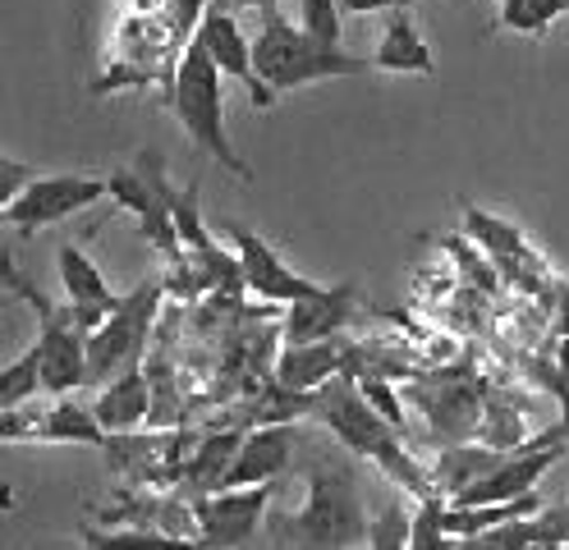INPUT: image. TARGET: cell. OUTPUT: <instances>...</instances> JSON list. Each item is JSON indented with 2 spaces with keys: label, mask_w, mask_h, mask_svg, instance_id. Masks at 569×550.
Listing matches in <instances>:
<instances>
[{
  "label": "cell",
  "mask_w": 569,
  "mask_h": 550,
  "mask_svg": "<svg viewBox=\"0 0 569 550\" xmlns=\"http://www.w3.org/2000/svg\"><path fill=\"white\" fill-rule=\"evenodd\" d=\"M308 418L322 422L353 459L377 463L405 496L422 500V496L437 491V487H432V472H427V468L405 450V431H396V427H390V422L372 409V403L363 399V390H359V381H353L349 372L331 377L322 390H312Z\"/></svg>",
  "instance_id": "cell-1"
},
{
  "label": "cell",
  "mask_w": 569,
  "mask_h": 550,
  "mask_svg": "<svg viewBox=\"0 0 569 550\" xmlns=\"http://www.w3.org/2000/svg\"><path fill=\"white\" fill-rule=\"evenodd\" d=\"M276 550H353L368 537V513L353 472L336 459H317L303 472V496L295 509L267 519Z\"/></svg>",
  "instance_id": "cell-2"
},
{
  "label": "cell",
  "mask_w": 569,
  "mask_h": 550,
  "mask_svg": "<svg viewBox=\"0 0 569 550\" xmlns=\"http://www.w3.org/2000/svg\"><path fill=\"white\" fill-rule=\"evenodd\" d=\"M226 73L211 64V56L189 42L180 64H174L170 83H166V106L170 116L184 124V133L193 138L198 152H207L211 161H217L221 170H230L239 183L253 179V170H248V161L234 152V142L226 133V88H221Z\"/></svg>",
  "instance_id": "cell-3"
},
{
  "label": "cell",
  "mask_w": 569,
  "mask_h": 550,
  "mask_svg": "<svg viewBox=\"0 0 569 550\" xmlns=\"http://www.w3.org/2000/svg\"><path fill=\"white\" fill-rule=\"evenodd\" d=\"M253 69L258 79L267 83V92L280 101L284 92L308 88V83H322V79H353V73H368L372 60H359L340 47H322L312 37L290 23L284 14L267 10L262 28L253 37Z\"/></svg>",
  "instance_id": "cell-4"
},
{
  "label": "cell",
  "mask_w": 569,
  "mask_h": 550,
  "mask_svg": "<svg viewBox=\"0 0 569 550\" xmlns=\"http://www.w3.org/2000/svg\"><path fill=\"white\" fill-rule=\"evenodd\" d=\"M0 280H6L10 299L28 303L32 321H38L32 349H38V362H42V394L56 399L69 390H83V381H88V330L74 321V312L64 303H51L47 293L19 271L10 248L0 252Z\"/></svg>",
  "instance_id": "cell-5"
},
{
  "label": "cell",
  "mask_w": 569,
  "mask_h": 550,
  "mask_svg": "<svg viewBox=\"0 0 569 550\" xmlns=\"http://www.w3.org/2000/svg\"><path fill=\"white\" fill-rule=\"evenodd\" d=\"M161 293H166L161 280H142L129 293H120L97 330H88V381L83 386L101 390L106 381H116L120 372L138 367L142 349H148V336H152L157 308H161Z\"/></svg>",
  "instance_id": "cell-6"
},
{
  "label": "cell",
  "mask_w": 569,
  "mask_h": 550,
  "mask_svg": "<svg viewBox=\"0 0 569 550\" xmlns=\"http://www.w3.org/2000/svg\"><path fill=\"white\" fill-rule=\"evenodd\" d=\"M106 198V179L101 174H32L19 198L6 207V220L19 230V234H38V230H51L60 220L79 216L88 207H97Z\"/></svg>",
  "instance_id": "cell-7"
},
{
  "label": "cell",
  "mask_w": 569,
  "mask_h": 550,
  "mask_svg": "<svg viewBox=\"0 0 569 550\" xmlns=\"http://www.w3.org/2000/svg\"><path fill=\"white\" fill-rule=\"evenodd\" d=\"M276 496L271 487H226L211 496H193V523L202 550H239L253 528L267 519V504Z\"/></svg>",
  "instance_id": "cell-8"
},
{
  "label": "cell",
  "mask_w": 569,
  "mask_h": 550,
  "mask_svg": "<svg viewBox=\"0 0 569 550\" xmlns=\"http://www.w3.org/2000/svg\"><path fill=\"white\" fill-rule=\"evenodd\" d=\"M226 234H230V243H234V257H239V271H243V289H253L258 299H267V303H299V299H308V293H317L322 284L317 280H308V276H299L284 257L262 239V234H253V230H243V226H226Z\"/></svg>",
  "instance_id": "cell-9"
},
{
  "label": "cell",
  "mask_w": 569,
  "mask_h": 550,
  "mask_svg": "<svg viewBox=\"0 0 569 550\" xmlns=\"http://www.w3.org/2000/svg\"><path fill=\"white\" fill-rule=\"evenodd\" d=\"M193 42L211 56V64H217L226 79H239L248 92H253V106L258 110H271L276 106V97L267 92V83L258 79V69H253V42L243 37V28H239L234 14H226L221 6H207L202 19H198V28H193Z\"/></svg>",
  "instance_id": "cell-10"
},
{
  "label": "cell",
  "mask_w": 569,
  "mask_h": 550,
  "mask_svg": "<svg viewBox=\"0 0 569 550\" xmlns=\"http://www.w3.org/2000/svg\"><path fill=\"white\" fill-rule=\"evenodd\" d=\"M106 198H111L116 207H124V211L138 220V234L148 239V243L166 257V262H180L184 248H180V234H174V220H170V211H166L161 193L152 189L148 179H142V170H138V166H129V170H111V174H106Z\"/></svg>",
  "instance_id": "cell-11"
},
{
  "label": "cell",
  "mask_w": 569,
  "mask_h": 550,
  "mask_svg": "<svg viewBox=\"0 0 569 550\" xmlns=\"http://www.w3.org/2000/svg\"><path fill=\"white\" fill-rule=\"evenodd\" d=\"M482 399H487V390H478L469 377H441L437 386H413V403L422 409V418L432 422V436H441L446 446H459V440L478 436Z\"/></svg>",
  "instance_id": "cell-12"
},
{
  "label": "cell",
  "mask_w": 569,
  "mask_h": 550,
  "mask_svg": "<svg viewBox=\"0 0 569 550\" xmlns=\"http://www.w3.org/2000/svg\"><path fill=\"white\" fill-rule=\"evenodd\" d=\"M363 312V293L353 280L340 284H322L308 299L290 303V317H284V344H317V340H336L340 330Z\"/></svg>",
  "instance_id": "cell-13"
},
{
  "label": "cell",
  "mask_w": 569,
  "mask_h": 550,
  "mask_svg": "<svg viewBox=\"0 0 569 550\" xmlns=\"http://www.w3.org/2000/svg\"><path fill=\"white\" fill-rule=\"evenodd\" d=\"M299 450V427L295 422H267L262 431H248L234 450V463L226 472V487H271L280 472H290Z\"/></svg>",
  "instance_id": "cell-14"
},
{
  "label": "cell",
  "mask_w": 569,
  "mask_h": 550,
  "mask_svg": "<svg viewBox=\"0 0 569 550\" xmlns=\"http://www.w3.org/2000/svg\"><path fill=\"white\" fill-rule=\"evenodd\" d=\"M56 271H60V289H64V308L74 312V321L83 330H97L106 321V312L116 308L120 293L106 284L101 267L79 243H56Z\"/></svg>",
  "instance_id": "cell-15"
},
{
  "label": "cell",
  "mask_w": 569,
  "mask_h": 550,
  "mask_svg": "<svg viewBox=\"0 0 569 550\" xmlns=\"http://www.w3.org/2000/svg\"><path fill=\"white\" fill-rule=\"evenodd\" d=\"M372 69L381 73H418V79H432L437 73V51L427 47V37L418 32L413 14L405 6L390 10L381 37H377V51H372Z\"/></svg>",
  "instance_id": "cell-16"
},
{
  "label": "cell",
  "mask_w": 569,
  "mask_h": 550,
  "mask_svg": "<svg viewBox=\"0 0 569 550\" xmlns=\"http://www.w3.org/2000/svg\"><path fill=\"white\" fill-rule=\"evenodd\" d=\"M349 367V349L340 340H317V344H284L280 362H276V381L280 390L295 394H312L322 390L331 377H340Z\"/></svg>",
  "instance_id": "cell-17"
},
{
  "label": "cell",
  "mask_w": 569,
  "mask_h": 550,
  "mask_svg": "<svg viewBox=\"0 0 569 550\" xmlns=\"http://www.w3.org/2000/svg\"><path fill=\"white\" fill-rule=\"evenodd\" d=\"M465 230L473 234V243L491 257V262L501 267V271H510V276L538 271V267H542L538 252H532V243L523 239V230L510 226L506 216H491V211H482V207H465Z\"/></svg>",
  "instance_id": "cell-18"
},
{
  "label": "cell",
  "mask_w": 569,
  "mask_h": 550,
  "mask_svg": "<svg viewBox=\"0 0 569 550\" xmlns=\"http://www.w3.org/2000/svg\"><path fill=\"white\" fill-rule=\"evenodd\" d=\"M542 509V496L528 491V496H515V500H491V504H450L446 500V537L450 541H473V537H487L496 528H510L519 519H532Z\"/></svg>",
  "instance_id": "cell-19"
},
{
  "label": "cell",
  "mask_w": 569,
  "mask_h": 550,
  "mask_svg": "<svg viewBox=\"0 0 569 550\" xmlns=\"http://www.w3.org/2000/svg\"><path fill=\"white\" fill-rule=\"evenodd\" d=\"M148 377H142V367H129L120 372L116 381H106L97 390V403H92V418L101 422L106 436H120V431H133L142 418H148Z\"/></svg>",
  "instance_id": "cell-20"
},
{
  "label": "cell",
  "mask_w": 569,
  "mask_h": 550,
  "mask_svg": "<svg viewBox=\"0 0 569 550\" xmlns=\"http://www.w3.org/2000/svg\"><path fill=\"white\" fill-rule=\"evenodd\" d=\"M239 440H243L239 431H221V436H207L202 446H198V454H189V463H184V482H189L193 496L221 491L226 472H230V463H234Z\"/></svg>",
  "instance_id": "cell-21"
},
{
  "label": "cell",
  "mask_w": 569,
  "mask_h": 550,
  "mask_svg": "<svg viewBox=\"0 0 569 550\" xmlns=\"http://www.w3.org/2000/svg\"><path fill=\"white\" fill-rule=\"evenodd\" d=\"M478 440L491 450H523L528 446V427H523V403L510 394H487L482 399V422H478Z\"/></svg>",
  "instance_id": "cell-22"
},
{
  "label": "cell",
  "mask_w": 569,
  "mask_h": 550,
  "mask_svg": "<svg viewBox=\"0 0 569 550\" xmlns=\"http://www.w3.org/2000/svg\"><path fill=\"white\" fill-rule=\"evenodd\" d=\"M83 550H202L193 537H174L161 528H116V532H92L83 528Z\"/></svg>",
  "instance_id": "cell-23"
},
{
  "label": "cell",
  "mask_w": 569,
  "mask_h": 550,
  "mask_svg": "<svg viewBox=\"0 0 569 550\" xmlns=\"http://www.w3.org/2000/svg\"><path fill=\"white\" fill-rule=\"evenodd\" d=\"M560 19H569V0H501L496 23L519 37H547Z\"/></svg>",
  "instance_id": "cell-24"
},
{
  "label": "cell",
  "mask_w": 569,
  "mask_h": 550,
  "mask_svg": "<svg viewBox=\"0 0 569 550\" xmlns=\"http://www.w3.org/2000/svg\"><path fill=\"white\" fill-rule=\"evenodd\" d=\"M0 446H56L51 403L28 399V403H19V409L0 413Z\"/></svg>",
  "instance_id": "cell-25"
},
{
  "label": "cell",
  "mask_w": 569,
  "mask_h": 550,
  "mask_svg": "<svg viewBox=\"0 0 569 550\" xmlns=\"http://www.w3.org/2000/svg\"><path fill=\"white\" fill-rule=\"evenodd\" d=\"M38 394H42V362H38V349H23L14 362L0 367V413L19 409V403Z\"/></svg>",
  "instance_id": "cell-26"
},
{
  "label": "cell",
  "mask_w": 569,
  "mask_h": 550,
  "mask_svg": "<svg viewBox=\"0 0 569 550\" xmlns=\"http://www.w3.org/2000/svg\"><path fill=\"white\" fill-rule=\"evenodd\" d=\"M528 377L556 394V403H560V436H565V454H569V340H560L551 362H542V358L528 362Z\"/></svg>",
  "instance_id": "cell-27"
},
{
  "label": "cell",
  "mask_w": 569,
  "mask_h": 550,
  "mask_svg": "<svg viewBox=\"0 0 569 550\" xmlns=\"http://www.w3.org/2000/svg\"><path fill=\"white\" fill-rule=\"evenodd\" d=\"M409 528H413V513L400 500L381 504L368 519V550H409Z\"/></svg>",
  "instance_id": "cell-28"
},
{
  "label": "cell",
  "mask_w": 569,
  "mask_h": 550,
  "mask_svg": "<svg viewBox=\"0 0 569 550\" xmlns=\"http://www.w3.org/2000/svg\"><path fill=\"white\" fill-rule=\"evenodd\" d=\"M345 10H340V0H299V28L312 37V42H322V47H340V37H345Z\"/></svg>",
  "instance_id": "cell-29"
},
{
  "label": "cell",
  "mask_w": 569,
  "mask_h": 550,
  "mask_svg": "<svg viewBox=\"0 0 569 550\" xmlns=\"http://www.w3.org/2000/svg\"><path fill=\"white\" fill-rule=\"evenodd\" d=\"M359 390H363V399L372 403V409L390 422V427H396V431H405V409H400V394L396 390H390V381L386 377H377V372H363L359 377Z\"/></svg>",
  "instance_id": "cell-30"
},
{
  "label": "cell",
  "mask_w": 569,
  "mask_h": 550,
  "mask_svg": "<svg viewBox=\"0 0 569 550\" xmlns=\"http://www.w3.org/2000/svg\"><path fill=\"white\" fill-rule=\"evenodd\" d=\"M32 179V166L28 161H14V157H6L0 152V220H6V207L19 198V189Z\"/></svg>",
  "instance_id": "cell-31"
},
{
  "label": "cell",
  "mask_w": 569,
  "mask_h": 550,
  "mask_svg": "<svg viewBox=\"0 0 569 550\" xmlns=\"http://www.w3.org/2000/svg\"><path fill=\"white\" fill-rule=\"evenodd\" d=\"M396 6H405V0H340L345 14H381V10L390 14Z\"/></svg>",
  "instance_id": "cell-32"
},
{
  "label": "cell",
  "mask_w": 569,
  "mask_h": 550,
  "mask_svg": "<svg viewBox=\"0 0 569 550\" xmlns=\"http://www.w3.org/2000/svg\"><path fill=\"white\" fill-rule=\"evenodd\" d=\"M556 336L569 340V280H556Z\"/></svg>",
  "instance_id": "cell-33"
},
{
  "label": "cell",
  "mask_w": 569,
  "mask_h": 550,
  "mask_svg": "<svg viewBox=\"0 0 569 550\" xmlns=\"http://www.w3.org/2000/svg\"><path fill=\"white\" fill-rule=\"evenodd\" d=\"M234 10H258V14H267V10H276L280 0H230Z\"/></svg>",
  "instance_id": "cell-34"
},
{
  "label": "cell",
  "mask_w": 569,
  "mask_h": 550,
  "mask_svg": "<svg viewBox=\"0 0 569 550\" xmlns=\"http://www.w3.org/2000/svg\"><path fill=\"white\" fill-rule=\"evenodd\" d=\"M10 509H14V487L0 482V513H10Z\"/></svg>",
  "instance_id": "cell-35"
},
{
  "label": "cell",
  "mask_w": 569,
  "mask_h": 550,
  "mask_svg": "<svg viewBox=\"0 0 569 550\" xmlns=\"http://www.w3.org/2000/svg\"><path fill=\"white\" fill-rule=\"evenodd\" d=\"M6 308H10V293H6V299H0V312H6Z\"/></svg>",
  "instance_id": "cell-36"
},
{
  "label": "cell",
  "mask_w": 569,
  "mask_h": 550,
  "mask_svg": "<svg viewBox=\"0 0 569 550\" xmlns=\"http://www.w3.org/2000/svg\"><path fill=\"white\" fill-rule=\"evenodd\" d=\"M353 550H368V546H353Z\"/></svg>",
  "instance_id": "cell-37"
}]
</instances>
